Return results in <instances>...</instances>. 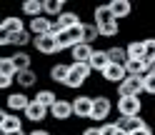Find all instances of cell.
I'll return each instance as SVG.
<instances>
[{
  "label": "cell",
  "instance_id": "1",
  "mask_svg": "<svg viewBox=\"0 0 155 135\" xmlns=\"http://www.w3.org/2000/svg\"><path fill=\"white\" fill-rule=\"evenodd\" d=\"M90 78H93L90 63H70V75H68L65 88H68V90H80Z\"/></svg>",
  "mask_w": 155,
  "mask_h": 135
},
{
  "label": "cell",
  "instance_id": "2",
  "mask_svg": "<svg viewBox=\"0 0 155 135\" xmlns=\"http://www.w3.org/2000/svg\"><path fill=\"white\" fill-rule=\"evenodd\" d=\"M113 110H115V103H113V98H110V95H95L90 120H93L95 125H103V123H108V120H110Z\"/></svg>",
  "mask_w": 155,
  "mask_h": 135
},
{
  "label": "cell",
  "instance_id": "3",
  "mask_svg": "<svg viewBox=\"0 0 155 135\" xmlns=\"http://www.w3.org/2000/svg\"><path fill=\"white\" fill-rule=\"evenodd\" d=\"M115 113L120 118H138L143 115V98L140 95H125L115 100Z\"/></svg>",
  "mask_w": 155,
  "mask_h": 135
},
{
  "label": "cell",
  "instance_id": "4",
  "mask_svg": "<svg viewBox=\"0 0 155 135\" xmlns=\"http://www.w3.org/2000/svg\"><path fill=\"white\" fill-rule=\"evenodd\" d=\"M93 100H95V95H75L73 98V113H75V118L78 120H90V115H93Z\"/></svg>",
  "mask_w": 155,
  "mask_h": 135
},
{
  "label": "cell",
  "instance_id": "5",
  "mask_svg": "<svg viewBox=\"0 0 155 135\" xmlns=\"http://www.w3.org/2000/svg\"><path fill=\"white\" fill-rule=\"evenodd\" d=\"M30 103H33V98H28L25 90H18V93H8L5 95V110H10V113H25Z\"/></svg>",
  "mask_w": 155,
  "mask_h": 135
},
{
  "label": "cell",
  "instance_id": "6",
  "mask_svg": "<svg viewBox=\"0 0 155 135\" xmlns=\"http://www.w3.org/2000/svg\"><path fill=\"white\" fill-rule=\"evenodd\" d=\"M50 118H53L55 123H68L70 118H75V113H73V100L60 98V100L50 108Z\"/></svg>",
  "mask_w": 155,
  "mask_h": 135
},
{
  "label": "cell",
  "instance_id": "7",
  "mask_svg": "<svg viewBox=\"0 0 155 135\" xmlns=\"http://www.w3.org/2000/svg\"><path fill=\"white\" fill-rule=\"evenodd\" d=\"M115 93H118V98H125V95H143L145 88H143V78H135V75H128L118 88H115Z\"/></svg>",
  "mask_w": 155,
  "mask_h": 135
},
{
  "label": "cell",
  "instance_id": "8",
  "mask_svg": "<svg viewBox=\"0 0 155 135\" xmlns=\"http://www.w3.org/2000/svg\"><path fill=\"white\" fill-rule=\"evenodd\" d=\"M33 48H35V53H40L43 58H50V55H58L60 50H58V40L53 35H40V38H35L33 40Z\"/></svg>",
  "mask_w": 155,
  "mask_h": 135
},
{
  "label": "cell",
  "instance_id": "9",
  "mask_svg": "<svg viewBox=\"0 0 155 135\" xmlns=\"http://www.w3.org/2000/svg\"><path fill=\"white\" fill-rule=\"evenodd\" d=\"M18 130H25L23 128V118L18 113L3 110L0 113V133H18Z\"/></svg>",
  "mask_w": 155,
  "mask_h": 135
},
{
  "label": "cell",
  "instance_id": "10",
  "mask_svg": "<svg viewBox=\"0 0 155 135\" xmlns=\"http://www.w3.org/2000/svg\"><path fill=\"white\" fill-rule=\"evenodd\" d=\"M25 115V120L28 123H33V125H38V128H40V125L48 120V118H50V110H48V108H43V105L40 103H30V105H28V110L23 113Z\"/></svg>",
  "mask_w": 155,
  "mask_h": 135
},
{
  "label": "cell",
  "instance_id": "11",
  "mask_svg": "<svg viewBox=\"0 0 155 135\" xmlns=\"http://www.w3.org/2000/svg\"><path fill=\"white\" fill-rule=\"evenodd\" d=\"M100 78H103L105 83H110V85H115V88H118V85H120L125 78H128V70H125V65H115V63H110V65L100 73Z\"/></svg>",
  "mask_w": 155,
  "mask_h": 135
},
{
  "label": "cell",
  "instance_id": "12",
  "mask_svg": "<svg viewBox=\"0 0 155 135\" xmlns=\"http://www.w3.org/2000/svg\"><path fill=\"white\" fill-rule=\"evenodd\" d=\"M53 18H48V15H40V18H33V20H28V30H30L35 38H40V35H50V28H53Z\"/></svg>",
  "mask_w": 155,
  "mask_h": 135
},
{
  "label": "cell",
  "instance_id": "13",
  "mask_svg": "<svg viewBox=\"0 0 155 135\" xmlns=\"http://www.w3.org/2000/svg\"><path fill=\"white\" fill-rule=\"evenodd\" d=\"M68 75H70V63H53L50 70H48V78H50L55 85H65L68 83Z\"/></svg>",
  "mask_w": 155,
  "mask_h": 135
},
{
  "label": "cell",
  "instance_id": "14",
  "mask_svg": "<svg viewBox=\"0 0 155 135\" xmlns=\"http://www.w3.org/2000/svg\"><path fill=\"white\" fill-rule=\"evenodd\" d=\"M25 20L20 15H5L3 18V23H0V33H5V35H15V33H20L25 30Z\"/></svg>",
  "mask_w": 155,
  "mask_h": 135
},
{
  "label": "cell",
  "instance_id": "15",
  "mask_svg": "<svg viewBox=\"0 0 155 135\" xmlns=\"http://www.w3.org/2000/svg\"><path fill=\"white\" fill-rule=\"evenodd\" d=\"M93 53H95V45L78 43V45H73V50H70V60L73 63H90Z\"/></svg>",
  "mask_w": 155,
  "mask_h": 135
},
{
  "label": "cell",
  "instance_id": "16",
  "mask_svg": "<svg viewBox=\"0 0 155 135\" xmlns=\"http://www.w3.org/2000/svg\"><path fill=\"white\" fill-rule=\"evenodd\" d=\"M110 10H113V15H115V20H128V18L133 15V3L130 0H110Z\"/></svg>",
  "mask_w": 155,
  "mask_h": 135
},
{
  "label": "cell",
  "instance_id": "17",
  "mask_svg": "<svg viewBox=\"0 0 155 135\" xmlns=\"http://www.w3.org/2000/svg\"><path fill=\"white\" fill-rule=\"evenodd\" d=\"M108 65H110L108 50H105V48H95V53H93V58H90V68H93V73H98V75H100Z\"/></svg>",
  "mask_w": 155,
  "mask_h": 135
},
{
  "label": "cell",
  "instance_id": "18",
  "mask_svg": "<svg viewBox=\"0 0 155 135\" xmlns=\"http://www.w3.org/2000/svg\"><path fill=\"white\" fill-rule=\"evenodd\" d=\"M93 23L95 25H108V23H115V15L110 10V5L105 3V5H95V10H93Z\"/></svg>",
  "mask_w": 155,
  "mask_h": 135
},
{
  "label": "cell",
  "instance_id": "19",
  "mask_svg": "<svg viewBox=\"0 0 155 135\" xmlns=\"http://www.w3.org/2000/svg\"><path fill=\"white\" fill-rule=\"evenodd\" d=\"M15 85H18V90H30L38 85V73H35V68L33 70H23V73H18L15 75Z\"/></svg>",
  "mask_w": 155,
  "mask_h": 135
},
{
  "label": "cell",
  "instance_id": "20",
  "mask_svg": "<svg viewBox=\"0 0 155 135\" xmlns=\"http://www.w3.org/2000/svg\"><path fill=\"white\" fill-rule=\"evenodd\" d=\"M55 23L60 25L63 30H73V28H78V25H83L85 20L80 18V13H75V10H65V13H63L60 18H58Z\"/></svg>",
  "mask_w": 155,
  "mask_h": 135
},
{
  "label": "cell",
  "instance_id": "21",
  "mask_svg": "<svg viewBox=\"0 0 155 135\" xmlns=\"http://www.w3.org/2000/svg\"><path fill=\"white\" fill-rule=\"evenodd\" d=\"M20 13L28 15L33 20V18H40L45 15V8H43V0H23L20 3Z\"/></svg>",
  "mask_w": 155,
  "mask_h": 135
},
{
  "label": "cell",
  "instance_id": "22",
  "mask_svg": "<svg viewBox=\"0 0 155 135\" xmlns=\"http://www.w3.org/2000/svg\"><path fill=\"white\" fill-rule=\"evenodd\" d=\"M33 100H35V103H40L43 108H48V110H50V108H53V105L60 100V98H58V93H55L53 88H40V90L35 93V98H33Z\"/></svg>",
  "mask_w": 155,
  "mask_h": 135
},
{
  "label": "cell",
  "instance_id": "23",
  "mask_svg": "<svg viewBox=\"0 0 155 135\" xmlns=\"http://www.w3.org/2000/svg\"><path fill=\"white\" fill-rule=\"evenodd\" d=\"M115 125H118L120 130H125V133H135L138 128H143V125H148V123H145L143 115H138V118H120V115H118Z\"/></svg>",
  "mask_w": 155,
  "mask_h": 135
},
{
  "label": "cell",
  "instance_id": "24",
  "mask_svg": "<svg viewBox=\"0 0 155 135\" xmlns=\"http://www.w3.org/2000/svg\"><path fill=\"white\" fill-rule=\"evenodd\" d=\"M33 40H35V35L28 30H20V33H15V35H10V45L13 48H18V50H25L28 45H33Z\"/></svg>",
  "mask_w": 155,
  "mask_h": 135
},
{
  "label": "cell",
  "instance_id": "25",
  "mask_svg": "<svg viewBox=\"0 0 155 135\" xmlns=\"http://www.w3.org/2000/svg\"><path fill=\"white\" fill-rule=\"evenodd\" d=\"M43 8H45V15L53 18V20H58V18H60V15L68 10L63 0H43Z\"/></svg>",
  "mask_w": 155,
  "mask_h": 135
},
{
  "label": "cell",
  "instance_id": "26",
  "mask_svg": "<svg viewBox=\"0 0 155 135\" xmlns=\"http://www.w3.org/2000/svg\"><path fill=\"white\" fill-rule=\"evenodd\" d=\"M108 50V58H110V63L115 65H125L130 60L128 58V50H125V45H110V48H105Z\"/></svg>",
  "mask_w": 155,
  "mask_h": 135
},
{
  "label": "cell",
  "instance_id": "27",
  "mask_svg": "<svg viewBox=\"0 0 155 135\" xmlns=\"http://www.w3.org/2000/svg\"><path fill=\"white\" fill-rule=\"evenodd\" d=\"M13 58V63L18 68V73H23V70H33V55L30 53H25V50H18L10 55Z\"/></svg>",
  "mask_w": 155,
  "mask_h": 135
},
{
  "label": "cell",
  "instance_id": "28",
  "mask_svg": "<svg viewBox=\"0 0 155 135\" xmlns=\"http://www.w3.org/2000/svg\"><path fill=\"white\" fill-rule=\"evenodd\" d=\"M125 50H128L130 60H145V45H143V40H130L128 45H125Z\"/></svg>",
  "mask_w": 155,
  "mask_h": 135
},
{
  "label": "cell",
  "instance_id": "29",
  "mask_svg": "<svg viewBox=\"0 0 155 135\" xmlns=\"http://www.w3.org/2000/svg\"><path fill=\"white\" fill-rule=\"evenodd\" d=\"M100 38V30L95 23H83V43L88 45H95V40Z\"/></svg>",
  "mask_w": 155,
  "mask_h": 135
},
{
  "label": "cell",
  "instance_id": "30",
  "mask_svg": "<svg viewBox=\"0 0 155 135\" xmlns=\"http://www.w3.org/2000/svg\"><path fill=\"white\" fill-rule=\"evenodd\" d=\"M0 75H10V78L18 75V68H15V63H13L10 55H3V58H0Z\"/></svg>",
  "mask_w": 155,
  "mask_h": 135
},
{
  "label": "cell",
  "instance_id": "31",
  "mask_svg": "<svg viewBox=\"0 0 155 135\" xmlns=\"http://www.w3.org/2000/svg\"><path fill=\"white\" fill-rule=\"evenodd\" d=\"M98 30H100V38H108V40H110V38L120 35V23L115 20V23H108V25H100Z\"/></svg>",
  "mask_w": 155,
  "mask_h": 135
},
{
  "label": "cell",
  "instance_id": "32",
  "mask_svg": "<svg viewBox=\"0 0 155 135\" xmlns=\"http://www.w3.org/2000/svg\"><path fill=\"white\" fill-rule=\"evenodd\" d=\"M143 45H145V63L153 65L155 63V38H145Z\"/></svg>",
  "mask_w": 155,
  "mask_h": 135
},
{
  "label": "cell",
  "instance_id": "33",
  "mask_svg": "<svg viewBox=\"0 0 155 135\" xmlns=\"http://www.w3.org/2000/svg\"><path fill=\"white\" fill-rule=\"evenodd\" d=\"M55 40H58V50H60V53H65V50H73V45H75V43H73V38L68 35L65 30H63L60 35H58Z\"/></svg>",
  "mask_w": 155,
  "mask_h": 135
},
{
  "label": "cell",
  "instance_id": "34",
  "mask_svg": "<svg viewBox=\"0 0 155 135\" xmlns=\"http://www.w3.org/2000/svg\"><path fill=\"white\" fill-rule=\"evenodd\" d=\"M143 88H145V95H150V98H155V75H145L143 78Z\"/></svg>",
  "mask_w": 155,
  "mask_h": 135
},
{
  "label": "cell",
  "instance_id": "35",
  "mask_svg": "<svg viewBox=\"0 0 155 135\" xmlns=\"http://www.w3.org/2000/svg\"><path fill=\"white\" fill-rule=\"evenodd\" d=\"M100 130H103V135H118V133H120V128L115 125V120L103 123V125H100Z\"/></svg>",
  "mask_w": 155,
  "mask_h": 135
},
{
  "label": "cell",
  "instance_id": "36",
  "mask_svg": "<svg viewBox=\"0 0 155 135\" xmlns=\"http://www.w3.org/2000/svg\"><path fill=\"white\" fill-rule=\"evenodd\" d=\"M15 85V78H10V75H0V90H10Z\"/></svg>",
  "mask_w": 155,
  "mask_h": 135
},
{
  "label": "cell",
  "instance_id": "37",
  "mask_svg": "<svg viewBox=\"0 0 155 135\" xmlns=\"http://www.w3.org/2000/svg\"><path fill=\"white\" fill-rule=\"evenodd\" d=\"M80 135H103V130H100V125H85Z\"/></svg>",
  "mask_w": 155,
  "mask_h": 135
},
{
  "label": "cell",
  "instance_id": "38",
  "mask_svg": "<svg viewBox=\"0 0 155 135\" xmlns=\"http://www.w3.org/2000/svg\"><path fill=\"white\" fill-rule=\"evenodd\" d=\"M130 135H155V133H153L150 123H148V125H143V128H138V130H135V133H130Z\"/></svg>",
  "mask_w": 155,
  "mask_h": 135
},
{
  "label": "cell",
  "instance_id": "39",
  "mask_svg": "<svg viewBox=\"0 0 155 135\" xmlns=\"http://www.w3.org/2000/svg\"><path fill=\"white\" fill-rule=\"evenodd\" d=\"M0 135H30V130H18V133H0Z\"/></svg>",
  "mask_w": 155,
  "mask_h": 135
},
{
  "label": "cell",
  "instance_id": "40",
  "mask_svg": "<svg viewBox=\"0 0 155 135\" xmlns=\"http://www.w3.org/2000/svg\"><path fill=\"white\" fill-rule=\"evenodd\" d=\"M150 75H155V63H153V65H150Z\"/></svg>",
  "mask_w": 155,
  "mask_h": 135
},
{
  "label": "cell",
  "instance_id": "41",
  "mask_svg": "<svg viewBox=\"0 0 155 135\" xmlns=\"http://www.w3.org/2000/svg\"><path fill=\"white\" fill-rule=\"evenodd\" d=\"M118 135H130V133H125V130H120V133H118Z\"/></svg>",
  "mask_w": 155,
  "mask_h": 135
},
{
  "label": "cell",
  "instance_id": "42",
  "mask_svg": "<svg viewBox=\"0 0 155 135\" xmlns=\"http://www.w3.org/2000/svg\"><path fill=\"white\" fill-rule=\"evenodd\" d=\"M63 135H70V133H63Z\"/></svg>",
  "mask_w": 155,
  "mask_h": 135
}]
</instances>
